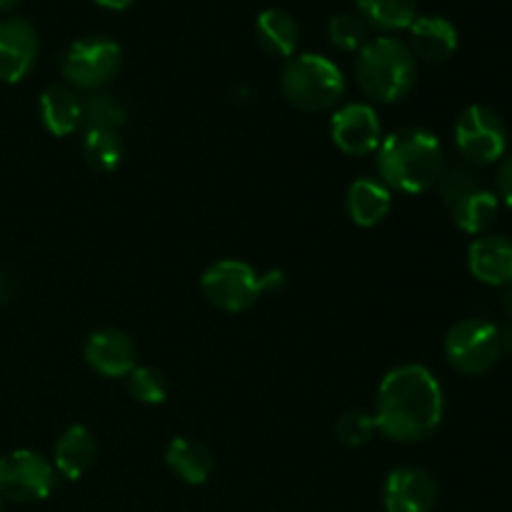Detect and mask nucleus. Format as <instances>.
<instances>
[{"label":"nucleus","instance_id":"nucleus-1","mask_svg":"<svg viewBox=\"0 0 512 512\" xmlns=\"http://www.w3.org/2000/svg\"><path fill=\"white\" fill-rule=\"evenodd\" d=\"M445 413L443 388L425 365H398L375 398V430L395 443H418L438 430Z\"/></svg>","mask_w":512,"mask_h":512},{"label":"nucleus","instance_id":"nucleus-2","mask_svg":"<svg viewBox=\"0 0 512 512\" xmlns=\"http://www.w3.org/2000/svg\"><path fill=\"white\" fill-rule=\"evenodd\" d=\"M380 183L400 193H425L438 183L445 168L443 145L423 128H405L383 138L375 150Z\"/></svg>","mask_w":512,"mask_h":512},{"label":"nucleus","instance_id":"nucleus-3","mask_svg":"<svg viewBox=\"0 0 512 512\" xmlns=\"http://www.w3.org/2000/svg\"><path fill=\"white\" fill-rule=\"evenodd\" d=\"M355 78L368 98L378 103H398L413 90L418 60L410 53L408 43L393 35H380L358 50Z\"/></svg>","mask_w":512,"mask_h":512},{"label":"nucleus","instance_id":"nucleus-4","mask_svg":"<svg viewBox=\"0 0 512 512\" xmlns=\"http://www.w3.org/2000/svg\"><path fill=\"white\" fill-rule=\"evenodd\" d=\"M280 88L290 105L305 113H320L340 103L345 93L343 70L330 58L303 53L288 58L280 73Z\"/></svg>","mask_w":512,"mask_h":512},{"label":"nucleus","instance_id":"nucleus-5","mask_svg":"<svg viewBox=\"0 0 512 512\" xmlns=\"http://www.w3.org/2000/svg\"><path fill=\"white\" fill-rule=\"evenodd\" d=\"M283 285L285 275L280 270L258 273L243 260H220L200 278V290L208 303L225 313H243L258 303L265 290H280Z\"/></svg>","mask_w":512,"mask_h":512},{"label":"nucleus","instance_id":"nucleus-6","mask_svg":"<svg viewBox=\"0 0 512 512\" xmlns=\"http://www.w3.org/2000/svg\"><path fill=\"white\" fill-rule=\"evenodd\" d=\"M440 195L443 203L448 205L453 213L455 225L470 235L483 233L490 228L498 215V195L480 185L478 175L473 170L463 168V165H453V168H443L438 178Z\"/></svg>","mask_w":512,"mask_h":512},{"label":"nucleus","instance_id":"nucleus-7","mask_svg":"<svg viewBox=\"0 0 512 512\" xmlns=\"http://www.w3.org/2000/svg\"><path fill=\"white\" fill-rule=\"evenodd\" d=\"M123 65V50L115 40L93 35V38L75 40L60 55V73L70 88L98 93L118 75Z\"/></svg>","mask_w":512,"mask_h":512},{"label":"nucleus","instance_id":"nucleus-8","mask_svg":"<svg viewBox=\"0 0 512 512\" xmlns=\"http://www.w3.org/2000/svg\"><path fill=\"white\" fill-rule=\"evenodd\" d=\"M503 355L500 330L480 318H465L445 335V358L458 373L483 375L495 368Z\"/></svg>","mask_w":512,"mask_h":512},{"label":"nucleus","instance_id":"nucleus-9","mask_svg":"<svg viewBox=\"0 0 512 512\" xmlns=\"http://www.w3.org/2000/svg\"><path fill=\"white\" fill-rule=\"evenodd\" d=\"M455 145L470 163L488 165L503 158L508 130L503 118L488 105H468L455 123Z\"/></svg>","mask_w":512,"mask_h":512},{"label":"nucleus","instance_id":"nucleus-10","mask_svg":"<svg viewBox=\"0 0 512 512\" xmlns=\"http://www.w3.org/2000/svg\"><path fill=\"white\" fill-rule=\"evenodd\" d=\"M55 488V468L35 450H13L0 458V498L13 503L45 500Z\"/></svg>","mask_w":512,"mask_h":512},{"label":"nucleus","instance_id":"nucleus-11","mask_svg":"<svg viewBox=\"0 0 512 512\" xmlns=\"http://www.w3.org/2000/svg\"><path fill=\"white\" fill-rule=\"evenodd\" d=\"M330 138L343 153L370 155L383 143L378 113L365 103H348L330 118Z\"/></svg>","mask_w":512,"mask_h":512},{"label":"nucleus","instance_id":"nucleus-12","mask_svg":"<svg viewBox=\"0 0 512 512\" xmlns=\"http://www.w3.org/2000/svg\"><path fill=\"white\" fill-rule=\"evenodd\" d=\"M38 50V33L28 20H0V83H20L38 60Z\"/></svg>","mask_w":512,"mask_h":512},{"label":"nucleus","instance_id":"nucleus-13","mask_svg":"<svg viewBox=\"0 0 512 512\" xmlns=\"http://www.w3.org/2000/svg\"><path fill=\"white\" fill-rule=\"evenodd\" d=\"M438 500V485L423 468H398L383 485L385 512H430Z\"/></svg>","mask_w":512,"mask_h":512},{"label":"nucleus","instance_id":"nucleus-14","mask_svg":"<svg viewBox=\"0 0 512 512\" xmlns=\"http://www.w3.org/2000/svg\"><path fill=\"white\" fill-rule=\"evenodd\" d=\"M85 363L105 378H128L138 365V350L128 333L103 328L95 330L85 343Z\"/></svg>","mask_w":512,"mask_h":512},{"label":"nucleus","instance_id":"nucleus-15","mask_svg":"<svg viewBox=\"0 0 512 512\" xmlns=\"http://www.w3.org/2000/svg\"><path fill=\"white\" fill-rule=\"evenodd\" d=\"M408 33V48L415 55V60L420 58L425 63H443V60H448L458 50V30H455L450 20L440 18V15L415 18Z\"/></svg>","mask_w":512,"mask_h":512},{"label":"nucleus","instance_id":"nucleus-16","mask_svg":"<svg viewBox=\"0 0 512 512\" xmlns=\"http://www.w3.org/2000/svg\"><path fill=\"white\" fill-rule=\"evenodd\" d=\"M468 265L470 273L485 285H500L512 283V240L503 235H485L478 238L468 250Z\"/></svg>","mask_w":512,"mask_h":512},{"label":"nucleus","instance_id":"nucleus-17","mask_svg":"<svg viewBox=\"0 0 512 512\" xmlns=\"http://www.w3.org/2000/svg\"><path fill=\"white\" fill-rule=\"evenodd\" d=\"M95 458H98V443H95L93 433L85 425H70L55 443L53 468L63 478L80 480L85 473H90Z\"/></svg>","mask_w":512,"mask_h":512},{"label":"nucleus","instance_id":"nucleus-18","mask_svg":"<svg viewBox=\"0 0 512 512\" xmlns=\"http://www.w3.org/2000/svg\"><path fill=\"white\" fill-rule=\"evenodd\" d=\"M390 205H393L390 188L373 178L355 180L345 195V208H348L350 220L360 228H373V225L383 223L385 215L390 213Z\"/></svg>","mask_w":512,"mask_h":512},{"label":"nucleus","instance_id":"nucleus-19","mask_svg":"<svg viewBox=\"0 0 512 512\" xmlns=\"http://www.w3.org/2000/svg\"><path fill=\"white\" fill-rule=\"evenodd\" d=\"M80 103L70 85H50L40 95V120H43L45 130L53 133L55 138H65V135L75 133L80 128Z\"/></svg>","mask_w":512,"mask_h":512},{"label":"nucleus","instance_id":"nucleus-20","mask_svg":"<svg viewBox=\"0 0 512 512\" xmlns=\"http://www.w3.org/2000/svg\"><path fill=\"white\" fill-rule=\"evenodd\" d=\"M255 38L258 45L278 58H293L300 43V28L290 13L280 8H268L255 20Z\"/></svg>","mask_w":512,"mask_h":512},{"label":"nucleus","instance_id":"nucleus-21","mask_svg":"<svg viewBox=\"0 0 512 512\" xmlns=\"http://www.w3.org/2000/svg\"><path fill=\"white\" fill-rule=\"evenodd\" d=\"M165 463L188 485H203L213 473V455L203 443L190 438H173L165 450Z\"/></svg>","mask_w":512,"mask_h":512},{"label":"nucleus","instance_id":"nucleus-22","mask_svg":"<svg viewBox=\"0 0 512 512\" xmlns=\"http://www.w3.org/2000/svg\"><path fill=\"white\" fill-rule=\"evenodd\" d=\"M358 15L368 23V28L408 30L418 18V0H358Z\"/></svg>","mask_w":512,"mask_h":512},{"label":"nucleus","instance_id":"nucleus-23","mask_svg":"<svg viewBox=\"0 0 512 512\" xmlns=\"http://www.w3.org/2000/svg\"><path fill=\"white\" fill-rule=\"evenodd\" d=\"M125 118H128L125 105L120 103L115 95L103 93V90L90 93L88 98L80 103V128H83L85 133H90V130H115V133H118V128L125 123Z\"/></svg>","mask_w":512,"mask_h":512},{"label":"nucleus","instance_id":"nucleus-24","mask_svg":"<svg viewBox=\"0 0 512 512\" xmlns=\"http://www.w3.org/2000/svg\"><path fill=\"white\" fill-rule=\"evenodd\" d=\"M83 155L90 168L110 173L123 160V140L115 130H90L83 140Z\"/></svg>","mask_w":512,"mask_h":512},{"label":"nucleus","instance_id":"nucleus-25","mask_svg":"<svg viewBox=\"0 0 512 512\" xmlns=\"http://www.w3.org/2000/svg\"><path fill=\"white\" fill-rule=\"evenodd\" d=\"M128 388L130 395L143 405H160L168 398V380L150 365H135L133 373L128 375Z\"/></svg>","mask_w":512,"mask_h":512},{"label":"nucleus","instance_id":"nucleus-26","mask_svg":"<svg viewBox=\"0 0 512 512\" xmlns=\"http://www.w3.org/2000/svg\"><path fill=\"white\" fill-rule=\"evenodd\" d=\"M328 40L340 50H360L368 43V23L358 13H338L328 23Z\"/></svg>","mask_w":512,"mask_h":512},{"label":"nucleus","instance_id":"nucleus-27","mask_svg":"<svg viewBox=\"0 0 512 512\" xmlns=\"http://www.w3.org/2000/svg\"><path fill=\"white\" fill-rule=\"evenodd\" d=\"M375 433V420L373 415L365 413V410H348L338 418L335 423V435L343 445L348 448H360V445L370 443Z\"/></svg>","mask_w":512,"mask_h":512},{"label":"nucleus","instance_id":"nucleus-28","mask_svg":"<svg viewBox=\"0 0 512 512\" xmlns=\"http://www.w3.org/2000/svg\"><path fill=\"white\" fill-rule=\"evenodd\" d=\"M498 193L505 200V205L512 208V155L500 165L498 170Z\"/></svg>","mask_w":512,"mask_h":512},{"label":"nucleus","instance_id":"nucleus-29","mask_svg":"<svg viewBox=\"0 0 512 512\" xmlns=\"http://www.w3.org/2000/svg\"><path fill=\"white\" fill-rule=\"evenodd\" d=\"M93 3L100 5V8H105V10H125L130 3H133V0H93Z\"/></svg>","mask_w":512,"mask_h":512},{"label":"nucleus","instance_id":"nucleus-30","mask_svg":"<svg viewBox=\"0 0 512 512\" xmlns=\"http://www.w3.org/2000/svg\"><path fill=\"white\" fill-rule=\"evenodd\" d=\"M500 340H503V350H505V353L512 355V320H510L508 328H505V333H500Z\"/></svg>","mask_w":512,"mask_h":512},{"label":"nucleus","instance_id":"nucleus-31","mask_svg":"<svg viewBox=\"0 0 512 512\" xmlns=\"http://www.w3.org/2000/svg\"><path fill=\"white\" fill-rule=\"evenodd\" d=\"M503 310L510 315V320H512V288L503 295Z\"/></svg>","mask_w":512,"mask_h":512},{"label":"nucleus","instance_id":"nucleus-32","mask_svg":"<svg viewBox=\"0 0 512 512\" xmlns=\"http://www.w3.org/2000/svg\"><path fill=\"white\" fill-rule=\"evenodd\" d=\"M20 0H0V13H10Z\"/></svg>","mask_w":512,"mask_h":512},{"label":"nucleus","instance_id":"nucleus-33","mask_svg":"<svg viewBox=\"0 0 512 512\" xmlns=\"http://www.w3.org/2000/svg\"><path fill=\"white\" fill-rule=\"evenodd\" d=\"M0 512H3V498H0Z\"/></svg>","mask_w":512,"mask_h":512}]
</instances>
